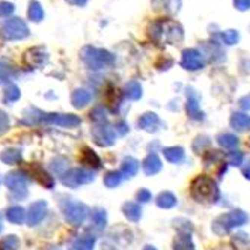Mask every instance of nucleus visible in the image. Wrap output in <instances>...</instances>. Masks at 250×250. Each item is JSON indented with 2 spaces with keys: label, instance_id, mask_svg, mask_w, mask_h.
Returning a JSON list of instances; mask_svg holds the SVG:
<instances>
[{
  "label": "nucleus",
  "instance_id": "f257e3e1",
  "mask_svg": "<svg viewBox=\"0 0 250 250\" xmlns=\"http://www.w3.org/2000/svg\"><path fill=\"white\" fill-rule=\"evenodd\" d=\"M190 191H191L193 199L202 204L217 202L220 198V191H219L216 181L207 175L196 176L190 186Z\"/></svg>",
  "mask_w": 250,
  "mask_h": 250
},
{
  "label": "nucleus",
  "instance_id": "f03ea898",
  "mask_svg": "<svg viewBox=\"0 0 250 250\" xmlns=\"http://www.w3.org/2000/svg\"><path fill=\"white\" fill-rule=\"evenodd\" d=\"M247 220H249V217L244 211H240V209L229 211V212L222 214V216H219L212 222V230H214V234L223 235V234H228V232L232 230L234 228L246 225Z\"/></svg>",
  "mask_w": 250,
  "mask_h": 250
},
{
  "label": "nucleus",
  "instance_id": "7ed1b4c3",
  "mask_svg": "<svg viewBox=\"0 0 250 250\" xmlns=\"http://www.w3.org/2000/svg\"><path fill=\"white\" fill-rule=\"evenodd\" d=\"M92 136L95 139V142L101 146H110L115 144L116 140V133L113 128L107 127V125H98L92 130Z\"/></svg>",
  "mask_w": 250,
  "mask_h": 250
},
{
  "label": "nucleus",
  "instance_id": "20e7f679",
  "mask_svg": "<svg viewBox=\"0 0 250 250\" xmlns=\"http://www.w3.org/2000/svg\"><path fill=\"white\" fill-rule=\"evenodd\" d=\"M137 125L140 130L148 131V133H154L158 130V127L162 125V121L155 113H145L144 116H140L137 121Z\"/></svg>",
  "mask_w": 250,
  "mask_h": 250
},
{
  "label": "nucleus",
  "instance_id": "39448f33",
  "mask_svg": "<svg viewBox=\"0 0 250 250\" xmlns=\"http://www.w3.org/2000/svg\"><path fill=\"white\" fill-rule=\"evenodd\" d=\"M94 173L92 172H89V170H73L69 173V178L68 180H65V184H69V186H79V184H86V183H91L94 180Z\"/></svg>",
  "mask_w": 250,
  "mask_h": 250
},
{
  "label": "nucleus",
  "instance_id": "423d86ee",
  "mask_svg": "<svg viewBox=\"0 0 250 250\" xmlns=\"http://www.w3.org/2000/svg\"><path fill=\"white\" fill-rule=\"evenodd\" d=\"M86 217V207L83 204H71V207L66 209V219L74 223V225H80Z\"/></svg>",
  "mask_w": 250,
  "mask_h": 250
},
{
  "label": "nucleus",
  "instance_id": "0eeeda50",
  "mask_svg": "<svg viewBox=\"0 0 250 250\" xmlns=\"http://www.w3.org/2000/svg\"><path fill=\"white\" fill-rule=\"evenodd\" d=\"M162 160L158 158L157 154H149L146 155V158L142 162V169H144V172L151 176V175H155L158 173L160 170H162Z\"/></svg>",
  "mask_w": 250,
  "mask_h": 250
},
{
  "label": "nucleus",
  "instance_id": "6e6552de",
  "mask_svg": "<svg viewBox=\"0 0 250 250\" xmlns=\"http://www.w3.org/2000/svg\"><path fill=\"white\" fill-rule=\"evenodd\" d=\"M119 172L122 173L124 178H133V176H136L137 172H139V162H137L136 158H133V157H125L122 165H121V170Z\"/></svg>",
  "mask_w": 250,
  "mask_h": 250
},
{
  "label": "nucleus",
  "instance_id": "1a4fd4ad",
  "mask_svg": "<svg viewBox=\"0 0 250 250\" xmlns=\"http://www.w3.org/2000/svg\"><path fill=\"white\" fill-rule=\"evenodd\" d=\"M230 127L237 131H250V116L244 113H235L230 118Z\"/></svg>",
  "mask_w": 250,
  "mask_h": 250
},
{
  "label": "nucleus",
  "instance_id": "9d476101",
  "mask_svg": "<svg viewBox=\"0 0 250 250\" xmlns=\"http://www.w3.org/2000/svg\"><path fill=\"white\" fill-rule=\"evenodd\" d=\"M122 212L130 222H137L142 216V208L136 202H125L122 205Z\"/></svg>",
  "mask_w": 250,
  "mask_h": 250
},
{
  "label": "nucleus",
  "instance_id": "9b49d317",
  "mask_svg": "<svg viewBox=\"0 0 250 250\" xmlns=\"http://www.w3.org/2000/svg\"><path fill=\"white\" fill-rule=\"evenodd\" d=\"M163 155L170 163H180L184 160V149L181 146H169L163 149Z\"/></svg>",
  "mask_w": 250,
  "mask_h": 250
},
{
  "label": "nucleus",
  "instance_id": "f8f14e48",
  "mask_svg": "<svg viewBox=\"0 0 250 250\" xmlns=\"http://www.w3.org/2000/svg\"><path fill=\"white\" fill-rule=\"evenodd\" d=\"M157 205L163 209H169L173 208L176 205V196L170 191H162L157 196Z\"/></svg>",
  "mask_w": 250,
  "mask_h": 250
},
{
  "label": "nucleus",
  "instance_id": "ddd939ff",
  "mask_svg": "<svg viewBox=\"0 0 250 250\" xmlns=\"http://www.w3.org/2000/svg\"><path fill=\"white\" fill-rule=\"evenodd\" d=\"M217 142H219V145L225 149H234L237 148L238 145V137L235 134H230V133H222L217 136Z\"/></svg>",
  "mask_w": 250,
  "mask_h": 250
},
{
  "label": "nucleus",
  "instance_id": "4468645a",
  "mask_svg": "<svg viewBox=\"0 0 250 250\" xmlns=\"http://www.w3.org/2000/svg\"><path fill=\"white\" fill-rule=\"evenodd\" d=\"M187 113H188V116H190L191 119H194V121H201V119H204V115H202V112H201V109H199L198 100H196V98H191V100L187 101Z\"/></svg>",
  "mask_w": 250,
  "mask_h": 250
},
{
  "label": "nucleus",
  "instance_id": "2eb2a0df",
  "mask_svg": "<svg viewBox=\"0 0 250 250\" xmlns=\"http://www.w3.org/2000/svg\"><path fill=\"white\" fill-rule=\"evenodd\" d=\"M173 250H193L191 237L188 234L176 237V240L173 241Z\"/></svg>",
  "mask_w": 250,
  "mask_h": 250
},
{
  "label": "nucleus",
  "instance_id": "dca6fc26",
  "mask_svg": "<svg viewBox=\"0 0 250 250\" xmlns=\"http://www.w3.org/2000/svg\"><path fill=\"white\" fill-rule=\"evenodd\" d=\"M122 173L121 172H116V170H113V172H109L105 176H104V184L109 187V188H115V187H118L121 183H122Z\"/></svg>",
  "mask_w": 250,
  "mask_h": 250
},
{
  "label": "nucleus",
  "instance_id": "f3484780",
  "mask_svg": "<svg viewBox=\"0 0 250 250\" xmlns=\"http://www.w3.org/2000/svg\"><path fill=\"white\" fill-rule=\"evenodd\" d=\"M95 244V240L92 237H84V238H79L71 250H92Z\"/></svg>",
  "mask_w": 250,
  "mask_h": 250
},
{
  "label": "nucleus",
  "instance_id": "a211bd4d",
  "mask_svg": "<svg viewBox=\"0 0 250 250\" xmlns=\"http://www.w3.org/2000/svg\"><path fill=\"white\" fill-rule=\"evenodd\" d=\"M226 160H228V165H230V166H241L243 160H244V155L240 151H230L226 155Z\"/></svg>",
  "mask_w": 250,
  "mask_h": 250
},
{
  "label": "nucleus",
  "instance_id": "6ab92c4d",
  "mask_svg": "<svg viewBox=\"0 0 250 250\" xmlns=\"http://www.w3.org/2000/svg\"><path fill=\"white\" fill-rule=\"evenodd\" d=\"M92 219H94V223H95L100 229H103V228L105 226V220H107V217H105V211H104V209H97V211H94Z\"/></svg>",
  "mask_w": 250,
  "mask_h": 250
},
{
  "label": "nucleus",
  "instance_id": "aec40b11",
  "mask_svg": "<svg viewBox=\"0 0 250 250\" xmlns=\"http://www.w3.org/2000/svg\"><path fill=\"white\" fill-rule=\"evenodd\" d=\"M140 95H142V89L137 83H130L127 86V97L130 100H137L140 98Z\"/></svg>",
  "mask_w": 250,
  "mask_h": 250
},
{
  "label": "nucleus",
  "instance_id": "412c9836",
  "mask_svg": "<svg viewBox=\"0 0 250 250\" xmlns=\"http://www.w3.org/2000/svg\"><path fill=\"white\" fill-rule=\"evenodd\" d=\"M208 145H209V139L205 137V136H201V137H198V139L194 140L193 149L196 151V154H201V152L204 151V148L208 146Z\"/></svg>",
  "mask_w": 250,
  "mask_h": 250
},
{
  "label": "nucleus",
  "instance_id": "4be33fe9",
  "mask_svg": "<svg viewBox=\"0 0 250 250\" xmlns=\"http://www.w3.org/2000/svg\"><path fill=\"white\" fill-rule=\"evenodd\" d=\"M151 199H152V194H151L149 190H146V188H140V190L137 191V202H139V204H146V202H149Z\"/></svg>",
  "mask_w": 250,
  "mask_h": 250
},
{
  "label": "nucleus",
  "instance_id": "5701e85b",
  "mask_svg": "<svg viewBox=\"0 0 250 250\" xmlns=\"http://www.w3.org/2000/svg\"><path fill=\"white\" fill-rule=\"evenodd\" d=\"M89 100H91V95L82 91V92H79V94L74 97V104H76L77 107H83V105H86V104L89 103Z\"/></svg>",
  "mask_w": 250,
  "mask_h": 250
},
{
  "label": "nucleus",
  "instance_id": "b1692460",
  "mask_svg": "<svg viewBox=\"0 0 250 250\" xmlns=\"http://www.w3.org/2000/svg\"><path fill=\"white\" fill-rule=\"evenodd\" d=\"M115 127H116V128H115V131H116L118 134H121V136H124L125 133L128 131V125L125 124L124 121H119V122H116Z\"/></svg>",
  "mask_w": 250,
  "mask_h": 250
},
{
  "label": "nucleus",
  "instance_id": "393cba45",
  "mask_svg": "<svg viewBox=\"0 0 250 250\" xmlns=\"http://www.w3.org/2000/svg\"><path fill=\"white\" fill-rule=\"evenodd\" d=\"M243 175L247 178V180H250V162L243 167Z\"/></svg>",
  "mask_w": 250,
  "mask_h": 250
},
{
  "label": "nucleus",
  "instance_id": "a878e982",
  "mask_svg": "<svg viewBox=\"0 0 250 250\" xmlns=\"http://www.w3.org/2000/svg\"><path fill=\"white\" fill-rule=\"evenodd\" d=\"M144 250H157V249H155L154 246H145V247H144Z\"/></svg>",
  "mask_w": 250,
  "mask_h": 250
}]
</instances>
